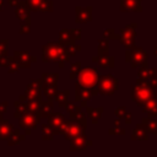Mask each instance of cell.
<instances>
[{
	"mask_svg": "<svg viewBox=\"0 0 157 157\" xmlns=\"http://www.w3.org/2000/svg\"><path fill=\"white\" fill-rule=\"evenodd\" d=\"M42 61L43 63H56L59 67H64L70 61V56L66 54L65 45L59 40L48 42L42 47Z\"/></svg>",
	"mask_w": 157,
	"mask_h": 157,
	"instance_id": "6da1fadb",
	"label": "cell"
},
{
	"mask_svg": "<svg viewBox=\"0 0 157 157\" xmlns=\"http://www.w3.org/2000/svg\"><path fill=\"white\" fill-rule=\"evenodd\" d=\"M152 97H153V88L151 82L136 78V82L131 87V99L139 107H142Z\"/></svg>",
	"mask_w": 157,
	"mask_h": 157,
	"instance_id": "7a4b0ae2",
	"label": "cell"
},
{
	"mask_svg": "<svg viewBox=\"0 0 157 157\" xmlns=\"http://www.w3.org/2000/svg\"><path fill=\"white\" fill-rule=\"evenodd\" d=\"M125 61L130 64L132 69L147 67L148 66V54L141 47H131L125 52Z\"/></svg>",
	"mask_w": 157,
	"mask_h": 157,
	"instance_id": "3957f363",
	"label": "cell"
},
{
	"mask_svg": "<svg viewBox=\"0 0 157 157\" xmlns=\"http://www.w3.org/2000/svg\"><path fill=\"white\" fill-rule=\"evenodd\" d=\"M97 88L98 93L102 96H113L119 88V80L112 74L99 75Z\"/></svg>",
	"mask_w": 157,
	"mask_h": 157,
	"instance_id": "277c9868",
	"label": "cell"
},
{
	"mask_svg": "<svg viewBox=\"0 0 157 157\" xmlns=\"http://www.w3.org/2000/svg\"><path fill=\"white\" fill-rule=\"evenodd\" d=\"M99 78L98 70L96 67H82L78 76H77V83L87 87V88H94L97 87V82Z\"/></svg>",
	"mask_w": 157,
	"mask_h": 157,
	"instance_id": "5b68a950",
	"label": "cell"
},
{
	"mask_svg": "<svg viewBox=\"0 0 157 157\" xmlns=\"http://www.w3.org/2000/svg\"><path fill=\"white\" fill-rule=\"evenodd\" d=\"M136 28H137V23L132 22L129 23L126 26H124L123 28H120L119 31V42L126 48L130 49L131 47L135 45V38H136Z\"/></svg>",
	"mask_w": 157,
	"mask_h": 157,
	"instance_id": "8992f818",
	"label": "cell"
},
{
	"mask_svg": "<svg viewBox=\"0 0 157 157\" xmlns=\"http://www.w3.org/2000/svg\"><path fill=\"white\" fill-rule=\"evenodd\" d=\"M85 131H86V128L83 125L77 123L75 119L70 118L69 120H65V125H64V129L61 131V135L65 137V140L70 141L74 137L81 135V134H85Z\"/></svg>",
	"mask_w": 157,
	"mask_h": 157,
	"instance_id": "52a82bcc",
	"label": "cell"
},
{
	"mask_svg": "<svg viewBox=\"0 0 157 157\" xmlns=\"http://www.w3.org/2000/svg\"><path fill=\"white\" fill-rule=\"evenodd\" d=\"M18 119H20L18 120V125H20L21 129L25 130L26 136L31 135L32 129H37V126H38V124L40 121V117H38L37 114H33L31 112H26Z\"/></svg>",
	"mask_w": 157,
	"mask_h": 157,
	"instance_id": "ba28073f",
	"label": "cell"
},
{
	"mask_svg": "<svg viewBox=\"0 0 157 157\" xmlns=\"http://www.w3.org/2000/svg\"><path fill=\"white\" fill-rule=\"evenodd\" d=\"M93 97L91 88H87L80 83L76 82L75 85V102H78L81 108H86L87 107V102Z\"/></svg>",
	"mask_w": 157,
	"mask_h": 157,
	"instance_id": "9c48e42d",
	"label": "cell"
},
{
	"mask_svg": "<svg viewBox=\"0 0 157 157\" xmlns=\"http://www.w3.org/2000/svg\"><path fill=\"white\" fill-rule=\"evenodd\" d=\"M13 58L18 63V65L21 67H25V69L31 67L32 63H36L38 60L37 56H34L29 53V50H15L13 52Z\"/></svg>",
	"mask_w": 157,
	"mask_h": 157,
	"instance_id": "30bf717a",
	"label": "cell"
},
{
	"mask_svg": "<svg viewBox=\"0 0 157 157\" xmlns=\"http://www.w3.org/2000/svg\"><path fill=\"white\" fill-rule=\"evenodd\" d=\"M65 118L60 112H53L48 118H47V123L49 124V126L54 130L55 135L56 134H61L64 125H65Z\"/></svg>",
	"mask_w": 157,
	"mask_h": 157,
	"instance_id": "8fae6325",
	"label": "cell"
},
{
	"mask_svg": "<svg viewBox=\"0 0 157 157\" xmlns=\"http://www.w3.org/2000/svg\"><path fill=\"white\" fill-rule=\"evenodd\" d=\"M93 141L88 140L86 134H81L76 137H74L72 140H70V151L71 152H77V151H83L87 147L92 146Z\"/></svg>",
	"mask_w": 157,
	"mask_h": 157,
	"instance_id": "7c38bea8",
	"label": "cell"
},
{
	"mask_svg": "<svg viewBox=\"0 0 157 157\" xmlns=\"http://www.w3.org/2000/svg\"><path fill=\"white\" fill-rule=\"evenodd\" d=\"M92 6H86V7H81V6H76L75 7V22L76 23H88L92 21Z\"/></svg>",
	"mask_w": 157,
	"mask_h": 157,
	"instance_id": "4fadbf2b",
	"label": "cell"
},
{
	"mask_svg": "<svg viewBox=\"0 0 157 157\" xmlns=\"http://www.w3.org/2000/svg\"><path fill=\"white\" fill-rule=\"evenodd\" d=\"M15 16L21 20V22L31 25V9L26 4V0H21L20 4L15 7Z\"/></svg>",
	"mask_w": 157,
	"mask_h": 157,
	"instance_id": "5bb4252c",
	"label": "cell"
},
{
	"mask_svg": "<svg viewBox=\"0 0 157 157\" xmlns=\"http://www.w3.org/2000/svg\"><path fill=\"white\" fill-rule=\"evenodd\" d=\"M121 12H141V0H120Z\"/></svg>",
	"mask_w": 157,
	"mask_h": 157,
	"instance_id": "9a60e30c",
	"label": "cell"
},
{
	"mask_svg": "<svg viewBox=\"0 0 157 157\" xmlns=\"http://www.w3.org/2000/svg\"><path fill=\"white\" fill-rule=\"evenodd\" d=\"M91 60L96 64H98L102 67H109L113 69L115 66V58L109 55V54H102V55H94L91 58Z\"/></svg>",
	"mask_w": 157,
	"mask_h": 157,
	"instance_id": "2e32d148",
	"label": "cell"
},
{
	"mask_svg": "<svg viewBox=\"0 0 157 157\" xmlns=\"http://www.w3.org/2000/svg\"><path fill=\"white\" fill-rule=\"evenodd\" d=\"M137 78L148 82L157 80V67H140L137 71Z\"/></svg>",
	"mask_w": 157,
	"mask_h": 157,
	"instance_id": "e0dca14e",
	"label": "cell"
},
{
	"mask_svg": "<svg viewBox=\"0 0 157 157\" xmlns=\"http://www.w3.org/2000/svg\"><path fill=\"white\" fill-rule=\"evenodd\" d=\"M58 40H59L60 43H63L64 45L74 44V43L76 42V38H75V34H74V32H72V28H70V29L63 28V29L59 32Z\"/></svg>",
	"mask_w": 157,
	"mask_h": 157,
	"instance_id": "ac0fdd59",
	"label": "cell"
},
{
	"mask_svg": "<svg viewBox=\"0 0 157 157\" xmlns=\"http://www.w3.org/2000/svg\"><path fill=\"white\" fill-rule=\"evenodd\" d=\"M131 140L134 141H147L148 140V132L142 123L137 124L135 129L131 132Z\"/></svg>",
	"mask_w": 157,
	"mask_h": 157,
	"instance_id": "d6986e66",
	"label": "cell"
},
{
	"mask_svg": "<svg viewBox=\"0 0 157 157\" xmlns=\"http://www.w3.org/2000/svg\"><path fill=\"white\" fill-rule=\"evenodd\" d=\"M13 130H15V128L9 120H6L4 118L0 120V140H7Z\"/></svg>",
	"mask_w": 157,
	"mask_h": 157,
	"instance_id": "ffe728a7",
	"label": "cell"
},
{
	"mask_svg": "<svg viewBox=\"0 0 157 157\" xmlns=\"http://www.w3.org/2000/svg\"><path fill=\"white\" fill-rule=\"evenodd\" d=\"M142 113L147 114L148 117H157V98H150L142 107Z\"/></svg>",
	"mask_w": 157,
	"mask_h": 157,
	"instance_id": "44dd1931",
	"label": "cell"
},
{
	"mask_svg": "<svg viewBox=\"0 0 157 157\" xmlns=\"http://www.w3.org/2000/svg\"><path fill=\"white\" fill-rule=\"evenodd\" d=\"M141 123L145 125L148 134L157 135V117H148L147 115V118H144L141 120Z\"/></svg>",
	"mask_w": 157,
	"mask_h": 157,
	"instance_id": "7402d4cb",
	"label": "cell"
},
{
	"mask_svg": "<svg viewBox=\"0 0 157 157\" xmlns=\"http://www.w3.org/2000/svg\"><path fill=\"white\" fill-rule=\"evenodd\" d=\"M25 97L27 101H31V99H38V98H42V90L39 88H36L33 87L32 85H27L26 88H25Z\"/></svg>",
	"mask_w": 157,
	"mask_h": 157,
	"instance_id": "603a6c76",
	"label": "cell"
},
{
	"mask_svg": "<svg viewBox=\"0 0 157 157\" xmlns=\"http://www.w3.org/2000/svg\"><path fill=\"white\" fill-rule=\"evenodd\" d=\"M103 110H104L103 107H98V108L88 107V105L86 107V112H87V114H88V117L91 118V121H92L93 124H97V123H98V120H99L101 117H102Z\"/></svg>",
	"mask_w": 157,
	"mask_h": 157,
	"instance_id": "cb8c5ba5",
	"label": "cell"
},
{
	"mask_svg": "<svg viewBox=\"0 0 157 157\" xmlns=\"http://www.w3.org/2000/svg\"><path fill=\"white\" fill-rule=\"evenodd\" d=\"M54 104H53V99H47L42 102L40 105V112H39V117L42 118H48L53 112H54Z\"/></svg>",
	"mask_w": 157,
	"mask_h": 157,
	"instance_id": "d4e9b609",
	"label": "cell"
},
{
	"mask_svg": "<svg viewBox=\"0 0 157 157\" xmlns=\"http://www.w3.org/2000/svg\"><path fill=\"white\" fill-rule=\"evenodd\" d=\"M42 92L45 96L47 99H54L58 92V85L54 83H43L42 87Z\"/></svg>",
	"mask_w": 157,
	"mask_h": 157,
	"instance_id": "484cf974",
	"label": "cell"
},
{
	"mask_svg": "<svg viewBox=\"0 0 157 157\" xmlns=\"http://www.w3.org/2000/svg\"><path fill=\"white\" fill-rule=\"evenodd\" d=\"M25 139H26V134H21L18 129H15L12 131V134L10 135V137L6 141H7V145L9 146H15V145L22 142Z\"/></svg>",
	"mask_w": 157,
	"mask_h": 157,
	"instance_id": "4316f807",
	"label": "cell"
},
{
	"mask_svg": "<svg viewBox=\"0 0 157 157\" xmlns=\"http://www.w3.org/2000/svg\"><path fill=\"white\" fill-rule=\"evenodd\" d=\"M13 107H15V113H13V117L15 118H20L22 114H25L26 112H28V108H27V103L26 101H15L13 102Z\"/></svg>",
	"mask_w": 157,
	"mask_h": 157,
	"instance_id": "83f0119b",
	"label": "cell"
},
{
	"mask_svg": "<svg viewBox=\"0 0 157 157\" xmlns=\"http://www.w3.org/2000/svg\"><path fill=\"white\" fill-rule=\"evenodd\" d=\"M114 114H115L117 118L124 119V121H125L126 124H131V121H132V119H131L132 115H131L130 112H128V110L125 109V107H118V108H115Z\"/></svg>",
	"mask_w": 157,
	"mask_h": 157,
	"instance_id": "f1b7e54d",
	"label": "cell"
},
{
	"mask_svg": "<svg viewBox=\"0 0 157 157\" xmlns=\"http://www.w3.org/2000/svg\"><path fill=\"white\" fill-rule=\"evenodd\" d=\"M69 97H70V91L69 90H61V91H59L58 90V92H56V96H55V101H56V103L60 105V107H65V104L69 102Z\"/></svg>",
	"mask_w": 157,
	"mask_h": 157,
	"instance_id": "f546056e",
	"label": "cell"
},
{
	"mask_svg": "<svg viewBox=\"0 0 157 157\" xmlns=\"http://www.w3.org/2000/svg\"><path fill=\"white\" fill-rule=\"evenodd\" d=\"M42 102H43V99H42V98L26 101V103H27V108H28V112H31V113H33V114H37V115L39 117V112H40Z\"/></svg>",
	"mask_w": 157,
	"mask_h": 157,
	"instance_id": "4dcf8cb0",
	"label": "cell"
},
{
	"mask_svg": "<svg viewBox=\"0 0 157 157\" xmlns=\"http://www.w3.org/2000/svg\"><path fill=\"white\" fill-rule=\"evenodd\" d=\"M54 136H55V132L49 126V124L48 123L42 124V140L43 141H53Z\"/></svg>",
	"mask_w": 157,
	"mask_h": 157,
	"instance_id": "1f68e13d",
	"label": "cell"
},
{
	"mask_svg": "<svg viewBox=\"0 0 157 157\" xmlns=\"http://www.w3.org/2000/svg\"><path fill=\"white\" fill-rule=\"evenodd\" d=\"M97 54L98 55H102V54H109V39L108 38H104L101 39L98 42V45H97Z\"/></svg>",
	"mask_w": 157,
	"mask_h": 157,
	"instance_id": "d6a6232c",
	"label": "cell"
},
{
	"mask_svg": "<svg viewBox=\"0 0 157 157\" xmlns=\"http://www.w3.org/2000/svg\"><path fill=\"white\" fill-rule=\"evenodd\" d=\"M58 78H59V75L56 72H43L42 74L43 83H54V85H56Z\"/></svg>",
	"mask_w": 157,
	"mask_h": 157,
	"instance_id": "836d02e7",
	"label": "cell"
},
{
	"mask_svg": "<svg viewBox=\"0 0 157 157\" xmlns=\"http://www.w3.org/2000/svg\"><path fill=\"white\" fill-rule=\"evenodd\" d=\"M82 69V63L81 61H77V63H74L71 64V69H70V78H77L80 71Z\"/></svg>",
	"mask_w": 157,
	"mask_h": 157,
	"instance_id": "e575fe53",
	"label": "cell"
},
{
	"mask_svg": "<svg viewBox=\"0 0 157 157\" xmlns=\"http://www.w3.org/2000/svg\"><path fill=\"white\" fill-rule=\"evenodd\" d=\"M70 118L75 119L77 123H80L81 125H83L85 128H87V120H86V115H85V113H83L82 110H78L77 113L71 114V115H70Z\"/></svg>",
	"mask_w": 157,
	"mask_h": 157,
	"instance_id": "d590c367",
	"label": "cell"
},
{
	"mask_svg": "<svg viewBox=\"0 0 157 157\" xmlns=\"http://www.w3.org/2000/svg\"><path fill=\"white\" fill-rule=\"evenodd\" d=\"M54 7V4L52 0H42L40 5H39V12H52Z\"/></svg>",
	"mask_w": 157,
	"mask_h": 157,
	"instance_id": "8d00e7d4",
	"label": "cell"
},
{
	"mask_svg": "<svg viewBox=\"0 0 157 157\" xmlns=\"http://www.w3.org/2000/svg\"><path fill=\"white\" fill-rule=\"evenodd\" d=\"M65 49H66V54L71 58V56H75L78 52H81V45L80 44H70V45H65Z\"/></svg>",
	"mask_w": 157,
	"mask_h": 157,
	"instance_id": "74e56055",
	"label": "cell"
},
{
	"mask_svg": "<svg viewBox=\"0 0 157 157\" xmlns=\"http://www.w3.org/2000/svg\"><path fill=\"white\" fill-rule=\"evenodd\" d=\"M64 108H65V109L69 112V114H70V115H71V114L77 113L78 110H81V105H80V104L77 105L75 102H70V101H69V102L65 104V107H64Z\"/></svg>",
	"mask_w": 157,
	"mask_h": 157,
	"instance_id": "f35d334b",
	"label": "cell"
},
{
	"mask_svg": "<svg viewBox=\"0 0 157 157\" xmlns=\"http://www.w3.org/2000/svg\"><path fill=\"white\" fill-rule=\"evenodd\" d=\"M103 37L104 38H108L109 40H118L119 39V34L118 33H115V29L114 28H108V29H105L104 32H103Z\"/></svg>",
	"mask_w": 157,
	"mask_h": 157,
	"instance_id": "ab89813d",
	"label": "cell"
},
{
	"mask_svg": "<svg viewBox=\"0 0 157 157\" xmlns=\"http://www.w3.org/2000/svg\"><path fill=\"white\" fill-rule=\"evenodd\" d=\"M7 53H9V40L7 39L0 40V58L6 56Z\"/></svg>",
	"mask_w": 157,
	"mask_h": 157,
	"instance_id": "60d3db41",
	"label": "cell"
},
{
	"mask_svg": "<svg viewBox=\"0 0 157 157\" xmlns=\"http://www.w3.org/2000/svg\"><path fill=\"white\" fill-rule=\"evenodd\" d=\"M42 0H26V4L28 5V7L31 9V11H37L39 10V5H40Z\"/></svg>",
	"mask_w": 157,
	"mask_h": 157,
	"instance_id": "b9f144b4",
	"label": "cell"
},
{
	"mask_svg": "<svg viewBox=\"0 0 157 157\" xmlns=\"http://www.w3.org/2000/svg\"><path fill=\"white\" fill-rule=\"evenodd\" d=\"M15 60V58H13V55L12 56H9V55H6V56H4V58H0V67H9V65L12 63Z\"/></svg>",
	"mask_w": 157,
	"mask_h": 157,
	"instance_id": "7bdbcfd3",
	"label": "cell"
},
{
	"mask_svg": "<svg viewBox=\"0 0 157 157\" xmlns=\"http://www.w3.org/2000/svg\"><path fill=\"white\" fill-rule=\"evenodd\" d=\"M20 65H18V63L16 61V60H13L10 65H9V67H7V71L10 72V74H16V72H18L20 71Z\"/></svg>",
	"mask_w": 157,
	"mask_h": 157,
	"instance_id": "ee69618b",
	"label": "cell"
},
{
	"mask_svg": "<svg viewBox=\"0 0 157 157\" xmlns=\"http://www.w3.org/2000/svg\"><path fill=\"white\" fill-rule=\"evenodd\" d=\"M31 32V25L26 22H21L20 26V34H28Z\"/></svg>",
	"mask_w": 157,
	"mask_h": 157,
	"instance_id": "f6af8a7d",
	"label": "cell"
},
{
	"mask_svg": "<svg viewBox=\"0 0 157 157\" xmlns=\"http://www.w3.org/2000/svg\"><path fill=\"white\" fill-rule=\"evenodd\" d=\"M108 134L109 135H125L126 134V130L125 129H121V128H113V129H109L108 130Z\"/></svg>",
	"mask_w": 157,
	"mask_h": 157,
	"instance_id": "bcb514c9",
	"label": "cell"
},
{
	"mask_svg": "<svg viewBox=\"0 0 157 157\" xmlns=\"http://www.w3.org/2000/svg\"><path fill=\"white\" fill-rule=\"evenodd\" d=\"M7 110H9V102H7V101L0 102V112H1L2 114H5Z\"/></svg>",
	"mask_w": 157,
	"mask_h": 157,
	"instance_id": "7dc6e473",
	"label": "cell"
},
{
	"mask_svg": "<svg viewBox=\"0 0 157 157\" xmlns=\"http://www.w3.org/2000/svg\"><path fill=\"white\" fill-rule=\"evenodd\" d=\"M20 1H21V0H7L9 5H10V6H12V7H16V6L20 4Z\"/></svg>",
	"mask_w": 157,
	"mask_h": 157,
	"instance_id": "c3c4849f",
	"label": "cell"
},
{
	"mask_svg": "<svg viewBox=\"0 0 157 157\" xmlns=\"http://www.w3.org/2000/svg\"><path fill=\"white\" fill-rule=\"evenodd\" d=\"M151 85H152V88H153V96H155V94H157V80L152 81Z\"/></svg>",
	"mask_w": 157,
	"mask_h": 157,
	"instance_id": "681fc988",
	"label": "cell"
},
{
	"mask_svg": "<svg viewBox=\"0 0 157 157\" xmlns=\"http://www.w3.org/2000/svg\"><path fill=\"white\" fill-rule=\"evenodd\" d=\"M114 126H115V128H119V126H120V119H119V118H117V119L114 120Z\"/></svg>",
	"mask_w": 157,
	"mask_h": 157,
	"instance_id": "f907efd6",
	"label": "cell"
},
{
	"mask_svg": "<svg viewBox=\"0 0 157 157\" xmlns=\"http://www.w3.org/2000/svg\"><path fill=\"white\" fill-rule=\"evenodd\" d=\"M153 55L157 58V45H155V47H153Z\"/></svg>",
	"mask_w": 157,
	"mask_h": 157,
	"instance_id": "816d5d0a",
	"label": "cell"
},
{
	"mask_svg": "<svg viewBox=\"0 0 157 157\" xmlns=\"http://www.w3.org/2000/svg\"><path fill=\"white\" fill-rule=\"evenodd\" d=\"M2 7H4V0H0V11H2Z\"/></svg>",
	"mask_w": 157,
	"mask_h": 157,
	"instance_id": "f5cc1de1",
	"label": "cell"
},
{
	"mask_svg": "<svg viewBox=\"0 0 157 157\" xmlns=\"http://www.w3.org/2000/svg\"><path fill=\"white\" fill-rule=\"evenodd\" d=\"M2 115H4V114H2V113H1V112H0V120H1V119H2Z\"/></svg>",
	"mask_w": 157,
	"mask_h": 157,
	"instance_id": "db71d44e",
	"label": "cell"
},
{
	"mask_svg": "<svg viewBox=\"0 0 157 157\" xmlns=\"http://www.w3.org/2000/svg\"><path fill=\"white\" fill-rule=\"evenodd\" d=\"M153 97H155V98H157V94H155V96H153Z\"/></svg>",
	"mask_w": 157,
	"mask_h": 157,
	"instance_id": "11a10c76",
	"label": "cell"
}]
</instances>
